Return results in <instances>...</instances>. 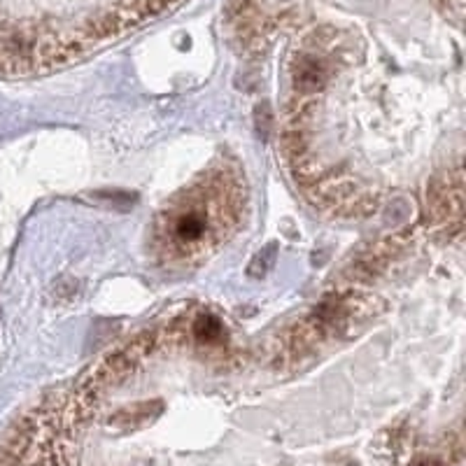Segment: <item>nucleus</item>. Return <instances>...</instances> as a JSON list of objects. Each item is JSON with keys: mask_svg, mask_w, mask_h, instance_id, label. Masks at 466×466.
I'll return each mask as SVG.
<instances>
[{"mask_svg": "<svg viewBox=\"0 0 466 466\" xmlns=\"http://www.w3.org/2000/svg\"><path fill=\"white\" fill-rule=\"evenodd\" d=\"M182 0H0V73L70 63L178 7Z\"/></svg>", "mask_w": 466, "mask_h": 466, "instance_id": "1", "label": "nucleus"}, {"mask_svg": "<svg viewBox=\"0 0 466 466\" xmlns=\"http://www.w3.org/2000/svg\"><path fill=\"white\" fill-rule=\"evenodd\" d=\"M243 187L238 175L221 168L185 189L157 221V250L166 262H194L219 245L238 221Z\"/></svg>", "mask_w": 466, "mask_h": 466, "instance_id": "2", "label": "nucleus"}, {"mask_svg": "<svg viewBox=\"0 0 466 466\" xmlns=\"http://www.w3.org/2000/svg\"><path fill=\"white\" fill-rule=\"evenodd\" d=\"M462 171L457 168V171L434 180L427 192V205H429L431 217L455 228L457 233H462Z\"/></svg>", "mask_w": 466, "mask_h": 466, "instance_id": "3", "label": "nucleus"}, {"mask_svg": "<svg viewBox=\"0 0 466 466\" xmlns=\"http://www.w3.org/2000/svg\"><path fill=\"white\" fill-rule=\"evenodd\" d=\"M224 341V324L210 312H201L189 319V343L198 348H217Z\"/></svg>", "mask_w": 466, "mask_h": 466, "instance_id": "4", "label": "nucleus"}]
</instances>
